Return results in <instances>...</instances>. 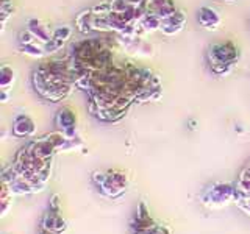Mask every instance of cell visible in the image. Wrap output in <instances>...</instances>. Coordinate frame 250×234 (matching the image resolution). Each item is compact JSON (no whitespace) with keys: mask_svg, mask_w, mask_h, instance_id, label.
<instances>
[{"mask_svg":"<svg viewBox=\"0 0 250 234\" xmlns=\"http://www.w3.org/2000/svg\"><path fill=\"white\" fill-rule=\"evenodd\" d=\"M16 80V70L10 67L8 64H3L0 67V86H2V91H6Z\"/></svg>","mask_w":250,"mask_h":234,"instance_id":"9c48e42d","label":"cell"},{"mask_svg":"<svg viewBox=\"0 0 250 234\" xmlns=\"http://www.w3.org/2000/svg\"><path fill=\"white\" fill-rule=\"evenodd\" d=\"M177 8L172 0H147V13L163 20L167 16L174 14Z\"/></svg>","mask_w":250,"mask_h":234,"instance_id":"277c9868","label":"cell"},{"mask_svg":"<svg viewBox=\"0 0 250 234\" xmlns=\"http://www.w3.org/2000/svg\"><path fill=\"white\" fill-rule=\"evenodd\" d=\"M207 61L216 75H229L239 61V49L233 42L211 44L207 50Z\"/></svg>","mask_w":250,"mask_h":234,"instance_id":"7a4b0ae2","label":"cell"},{"mask_svg":"<svg viewBox=\"0 0 250 234\" xmlns=\"http://www.w3.org/2000/svg\"><path fill=\"white\" fill-rule=\"evenodd\" d=\"M57 123L66 133H69L70 130H72L74 125H75V114L72 113V109H70V108H62V109H60L58 116H57Z\"/></svg>","mask_w":250,"mask_h":234,"instance_id":"ba28073f","label":"cell"},{"mask_svg":"<svg viewBox=\"0 0 250 234\" xmlns=\"http://www.w3.org/2000/svg\"><path fill=\"white\" fill-rule=\"evenodd\" d=\"M197 19H199L200 25L207 30H216V28H219V25H221V22H222L219 13L211 6H202L199 10Z\"/></svg>","mask_w":250,"mask_h":234,"instance_id":"5b68a950","label":"cell"},{"mask_svg":"<svg viewBox=\"0 0 250 234\" xmlns=\"http://www.w3.org/2000/svg\"><path fill=\"white\" fill-rule=\"evenodd\" d=\"M185 23H186V16H185V13L177 10L174 14H170V16H167V18H164L161 20L160 30L166 36H175V35H178L180 31L185 28Z\"/></svg>","mask_w":250,"mask_h":234,"instance_id":"3957f363","label":"cell"},{"mask_svg":"<svg viewBox=\"0 0 250 234\" xmlns=\"http://www.w3.org/2000/svg\"><path fill=\"white\" fill-rule=\"evenodd\" d=\"M35 131V125L33 120L30 119L27 116H18L16 117V122H14V133L18 136H30L33 135Z\"/></svg>","mask_w":250,"mask_h":234,"instance_id":"52a82bcc","label":"cell"},{"mask_svg":"<svg viewBox=\"0 0 250 234\" xmlns=\"http://www.w3.org/2000/svg\"><path fill=\"white\" fill-rule=\"evenodd\" d=\"M28 30L31 31V35H33L39 42L41 44H47V42H50L52 41V35H53V31H49L47 30L41 22H38L36 19H31L28 22Z\"/></svg>","mask_w":250,"mask_h":234,"instance_id":"8992f818","label":"cell"},{"mask_svg":"<svg viewBox=\"0 0 250 234\" xmlns=\"http://www.w3.org/2000/svg\"><path fill=\"white\" fill-rule=\"evenodd\" d=\"M31 80L38 96L49 101L66 98L77 88V75L69 57L39 64L33 70Z\"/></svg>","mask_w":250,"mask_h":234,"instance_id":"6da1fadb","label":"cell"}]
</instances>
